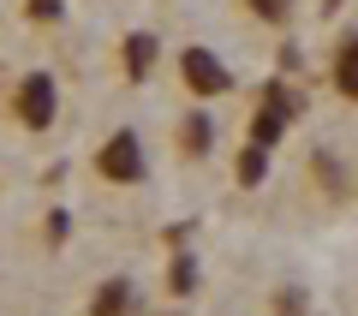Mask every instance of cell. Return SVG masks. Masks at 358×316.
Returning <instances> with one entry per match:
<instances>
[{
    "label": "cell",
    "instance_id": "6da1fadb",
    "mask_svg": "<svg viewBox=\"0 0 358 316\" xmlns=\"http://www.w3.org/2000/svg\"><path fill=\"white\" fill-rule=\"evenodd\" d=\"M179 72H185V84H192L197 96H221V89H227V72H221V60L209 48H185Z\"/></svg>",
    "mask_w": 358,
    "mask_h": 316
},
{
    "label": "cell",
    "instance_id": "7a4b0ae2",
    "mask_svg": "<svg viewBox=\"0 0 358 316\" xmlns=\"http://www.w3.org/2000/svg\"><path fill=\"white\" fill-rule=\"evenodd\" d=\"M102 173L108 179H143V155H138V138H131V131H120L102 150Z\"/></svg>",
    "mask_w": 358,
    "mask_h": 316
},
{
    "label": "cell",
    "instance_id": "3957f363",
    "mask_svg": "<svg viewBox=\"0 0 358 316\" xmlns=\"http://www.w3.org/2000/svg\"><path fill=\"white\" fill-rule=\"evenodd\" d=\"M18 114H24V126H48L54 120V84L48 78H24V89H18Z\"/></svg>",
    "mask_w": 358,
    "mask_h": 316
},
{
    "label": "cell",
    "instance_id": "277c9868",
    "mask_svg": "<svg viewBox=\"0 0 358 316\" xmlns=\"http://www.w3.org/2000/svg\"><path fill=\"white\" fill-rule=\"evenodd\" d=\"M334 84L346 89V96H358V36L341 48V60H334Z\"/></svg>",
    "mask_w": 358,
    "mask_h": 316
},
{
    "label": "cell",
    "instance_id": "5b68a950",
    "mask_svg": "<svg viewBox=\"0 0 358 316\" xmlns=\"http://www.w3.org/2000/svg\"><path fill=\"white\" fill-rule=\"evenodd\" d=\"M126 60H131V72H150V66H155V42L150 36H131L126 42Z\"/></svg>",
    "mask_w": 358,
    "mask_h": 316
},
{
    "label": "cell",
    "instance_id": "8992f818",
    "mask_svg": "<svg viewBox=\"0 0 358 316\" xmlns=\"http://www.w3.org/2000/svg\"><path fill=\"white\" fill-rule=\"evenodd\" d=\"M185 150H209V120H192L185 126Z\"/></svg>",
    "mask_w": 358,
    "mask_h": 316
},
{
    "label": "cell",
    "instance_id": "52a82bcc",
    "mask_svg": "<svg viewBox=\"0 0 358 316\" xmlns=\"http://www.w3.org/2000/svg\"><path fill=\"white\" fill-rule=\"evenodd\" d=\"M239 179H263V155H257V150L239 161Z\"/></svg>",
    "mask_w": 358,
    "mask_h": 316
},
{
    "label": "cell",
    "instance_id": "ba28073f",
    "mask_svg": "<svg viewBox=\"0 0 358 316\" xmlns=\"http://www.w3.org/2000/svg\"><path fill=\"white\" fill-rule=\"evenodd\" d=\"M251 6H257L263 18H281V13H287V0H251Z\"/></svg>",
    "mask_w": 358,
    "mask_h": 316
}]
</instances>
